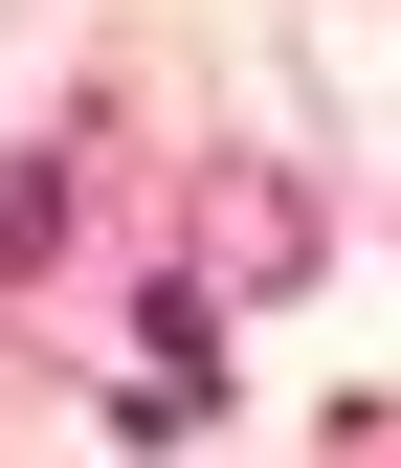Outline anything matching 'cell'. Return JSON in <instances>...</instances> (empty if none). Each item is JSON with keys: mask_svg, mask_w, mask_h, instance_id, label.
<instances>
[{"mask_svg": "<svg viewBox=\"0 0 401 468\" xmlns=\"http://www.w3.org/2000/svg\"><path fill=\"white\" fill-rule=\"evenodd\" d=\"M223 313H268V290H312L334 268V201L290 179V156H201V246H179Z\"/></svg>", "mask_w": 401, "mask_h": 468, "instance_id": "obj_1", "label": "cell"}, {"mask_svg": "<svg viewBox=\"0 0 401 468\" xmlns=\"http://www.w3.org/2000/svg\"><path fill=\"white\" fill-rule=\"evenodd\" d=\"M111 424H134V446H201V424H223V290H201V268H156V290H134Z\"/></svg>", "mask_w": 401, "mask_h": 468, "instance_id": "obj_2", "label": "cell"}, {"mask_svg": "<svg viewBox=\"0 0 401 468\" xmlns=\"http://www.w3.org/2000/svg\"><path fill=\"white\" fill-rule=\"evenodd\" d=\"M68 201H90L68 156H0V290H45V268H68Z\"/></svg>", "mask_w": 401, "mask_h": 468, "instance_id": "obj_3", "label": "cell"}]
</instances>
